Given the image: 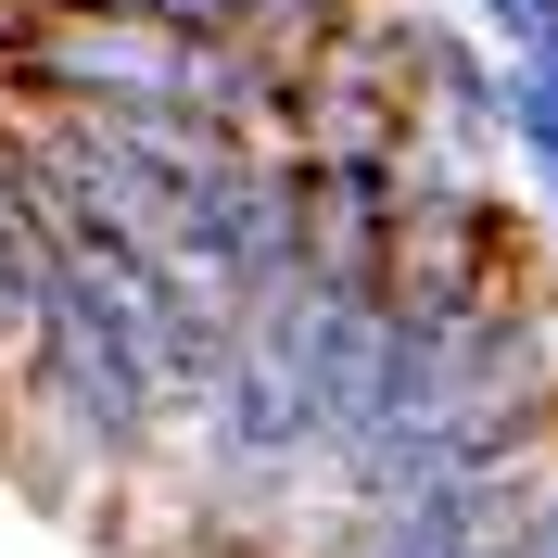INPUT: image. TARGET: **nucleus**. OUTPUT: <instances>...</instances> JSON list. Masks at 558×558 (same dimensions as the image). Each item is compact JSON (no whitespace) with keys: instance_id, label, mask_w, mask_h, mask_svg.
<instances>
[{"instance_id":"20e7f679","label":"nucleus","mask_w":558,"mask_h":558,"mask_svg":"<svg viewBox=\"0 0 558 558\" xmlns=\"http://www.w3.org/2000/svg\"><path fill=\"white\" fill-rule=\"evenodd\" d=\"M38 26H51L38 0H0V76H13V64H26V51H38Z\"/></svg>"},{"instance_id":"7ed1b4c3","label":"nucleus","mask_w":558,"mask_h":558,"mask_svg":"<svg viewBox=\"0 0 558 558\" xmlns=\"http://www.w3.org/2000/svg\"><path fill=\"white\" fill-rule=\"evenodd\" d=\"M140 26H166V38H229L242 26V0H128Z\"/></svg>"},{"instance_id":"39448f33","label":"nucleus","mask_w":558,"mask_h":558,"mask_svg":"<svg viewBox=\"0 0 558 558\" xmlns=\"http://www.w3.org/2000/svg\"><path fill=\"white\" fill-rule=\"evenodd\" d=\"M51 26H89V13H128V0H38Z\"/></svg>"},{"instance_id":"f03ea898","label":"nucleus","mask_w":558,"mask_h":558,"mask_svg":"<svg viewBox=\"0 0 558 558\" xmlns=\"http://www.w3.org/2000/svg\"><path fill=\"white\" fill-rule=\"evenodd\" d=\"M483 558H558V470H546V483H533V508H521V521H508V533H495Z\"/></svg>"},{"instance_id":"f257e3e1","label":"nucleus","mask_w":558,"mask_h":558,"mask_svg":"<svg viewBox=\"0 0 558 558\" xmlns=\"http://www.w3.org/2000/svg\"><path fill=\"white\" fill-rule=\"evenodd\" d=\"M457 26L483 38V51H508V64H521V51H546V38H558V0H470Z\"/></svg>"}]
</instances>
